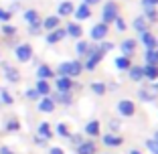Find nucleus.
<instances>
[{
    "instance_id": "1",
    "label": "nucleus",
    "mask_w": 158,
    "mask_h": 154,
    "mask_svg": "<svg viewBox=\"0 0 158 154\" xmlns=\"http://www.w3.org/2000/svg\"><path fill=\"white\" fill-rule=\"evenodd\" d=\"M83 73V63L81 61H63V63H59V67H57L55 75L57 77H79V75Z\"/></svg>"
},
{
    "instance_id": "2",
    "label": "nucleus",
    "mask_w": 158,
    "mask_h": 154,
    "mask_svg": "<svg viewBox=\"0 0 158 154\" xmlns=\"http://www.w3.org/2000/svg\"><path fill=\"white\" fill-rule=\"evenodd\" d=\"M118 16H120V6H118V2H114V0L106 2V4H103V10H102V23L112 24Z\"/></svg>"
},
{
    "instance_id": "3",
    "label": "nucleus",
    "mask_w": 158,
    "mask_h": 154,
    "mask_svg": "<svg viewBox=\"0 0 158 154\" xmlns=\"http://www.w3.org/2000/svg\"><path fill=\"white\" fill-rule=\"evenodd\" d=\"M85 57H87V59H85V63H83V71H95V67L99 65V61L103 59V53L99 51V49L89 45V51H87Z\"/></svg>"
},
{
    "instance_id": "4",
    "label": "nucleus",
    "mask_w": 158,
    "mask_h": 154,
    "mask_svg": "<svg viewBox=\"0 0 158 154\" xmlns=\"http://www.w3.org/2000/svg\"><path fill=\"white\" fill-rule=\"evenodd\" d=\"M14 57L20 63H28V61L33 59V47L28 43H23V45H19V47L14 49Z\"/></svg>"
},
{
    "instance_id": "5",
    "label": "nucleus",
    "mask_w": 158,
    "mask_h": 154,
    "mask_svg": "<svg viewBox=\"0 0 158 154\" xmlns=\"http://www.w3.org/2000/svg\"><path fill=\"white\" fill-rule=\"evenodd\" d=\"M118 114L122 118H132L136 114V106L132 99H120L118 102Z\"/></svg>"
},
{
    "instance_id": "6",
    "label": "nucleus",
    "mask_w": 158,
    "mask_h": 154,
    "mask_svg": "<svg viewBox=\"0 0 158 154\" xmlns=\"http://www.w3.org/2000/svg\"><path fill=\"white\" fill-rule=\"evenodd\" d=\"M107 24H103V23H95L91 27V31H89V35H91V39L95 43H99V41H106V37H107Z\"/></svg>"
},
{
    "instance_id": "7",
    "label": "nucleus",
    "mask_w": 158,
    "mask_h": 154,
    "mask_svg": "<svg viewBox=\"0 0 158 154\" xmlns=\"http://www.w3.org/2000/svg\"><path fill=\"white\" fill-rule=\"evenodd\" d=\"M65 37H67L65 28L57 27V28H53V31H49V33H47L45 41L49 43V45H57V43H61V41H63V39H65Z\"/></svg>"
},
{
    "instance_id": "8",
    "label": "nucleus",
    "mask_w": 158,
    "mask_h": 154,
    "mask_svg": "<svg viewBox=\"0 0 158 154\" xmlns=\"http://www.w3.org/2000/svg\"><path fill=\"white\" fill-rule=\"evenodd\" d=\"M140 43H142L146 49H158V37H154L150 31L140 33Z\"/></svg>"
},
{
    "instance_id": "9",
    "label": "nucleus",
    "mask_w": 158,
    "mask_h": 154,
    "mask_svg": "<svg viewBox=\"0 0 158 154\" xmlns=\"http://www.w3.org/2000/svg\"><path fill=\"white\" fill-rule=\"evenodd\" d=\"M156 95H158V89L154 87V85H148V87L138 89V98L142 99V102H154Z\"/></svg>"
},
{
    "instance_id": "10",
    "label": "nucleus",
    "mask_w": 158,
    "mask_h": 154,
    "mask_svg": "<svg viewBox=\"0 0 158 154\" xmlns=\"http://www.w3.org/2000/svg\"><path fill=\"white\" fill-rule=\"evenodd\" d=\"M73 79L71 77H57L55 79V87H57V91L59 94H65V91H71L73 89Z\"/></svg>"
},
{
    "instance_id": "11",
    "label": "nucleus",
    "mask_w": 158,
    "mask_h": 154,
    "mask_svg": "<svg viewBox=\"0 0 158 154\" xmlns=\"http://www.w3.org/2000/svg\"><path fill=\"white\" fill-rule=\"evenodd\" d=\"M120 51L124 57H132L136 51V41L134 39H124V41L120 43Z\"/></svg>"
},
{
    "instance_id": "12",
    "label": "nucleus",
    "mask_w": 158,
    "mask_h": 154,
    "mask_svg": "<svg viewBox=\"0 0 158 154\" xmlns=\"http://www.w3.org/2000/svg\"><path fill=\"white\" fill-rule=\"evenodd\" d=\"M41 27H43V31H53V28H57V27H61V16H57V14H53V16H47L45 20H41Z\"/></svg>"
},
{
    "instance_id": "13",
    "label": "nucleus",
    "mask_w": 158,
    "mask_h": 154,
    "mask_svg": "<svg viewBox=\"0 0 158 154\" xmlns=\"http://www.w3.org/2000/svg\"><path fill=\"white\" fill-rule=\"evenodd\" d=\"M65 33H67V37H73L75 41H79V39L83 37V28H81L79 23H69L65 28Z\"/></svg>"
},
{
    "instance_id": "14",
    "label": "nucleus",
    "mask_w": 158,
    "mask_h": 154,
    "mask_svg": "<svg viewBox=\"0 0 158 154\" xmlns=\"http://www.w3.org/2000/svg\"><path fill=\"white\" fill-rule=\"evenodd\" d=\"M39 112H43V114H51L53 110H55V102H53L49 95H45V98H41L39 99Z\"/></svg>"
},
{
    "instance_id": "15",
    "label": "nucleus",
    "mask_w": 158,
    "mask_h": 154,
    "mask_svg": "<svg viewBox=\"0 0 158 154\" xmlns=\"http://www.w3.org/2000/svg\"><path fill=\"white\" fill-rule=\"evenodd\" d=\"M73 16H75V20H87L89 16H91V8H89L87 4H79L77 8L73 10Z\"/></svg>"
},
{
    "instance_id": "16",
    "label": "nucleus",
    "mask_w": 158,
    "mask_h": 154,
    "mask_svg": "<svg viewBox=\"0 0 158 154\" xmlns=\"http://www.w3.org/2000/svg\"><path fill=\"white\" fill-rule=\"evenodd\" d=\"M73 10H75V4L69 2V0H65V2H61V4L57 6V16H71Z\"/></svg>"
},
{
    "instance_id": "17",
    "label": "nucleus",
    "mask_w": 158,
    "mask_h": 154,
    "mask_svg": "<svg viewBox=\"0 0 158 154\" xmlns=\"http://www.w3.org/2000/svg\"><path fill=\"white\" fill-rule=\"evenodd\" d=\"M51 99H53L55 103H63V106H71V103H73L71 91H65V94H59V91H57V94L51 95Z\"/></svg>"
},
{
    "instance_id": "18",
    "label": "nucleus",
    "mask_w": 158,
    "mask_h": 154,
    "mask_svg": "<svg viewBox=\"0 0 158 154\" xmlns=\"http://www.w3.org/2000/svg\"><path fill=\"white\" fill-rule=\"evenodd\" d=\"M24 23L28 24V27H31V24H39L41 23V16H39V12L35 8H28V10H24Z\"/></svg>"
},
{
    "instance_id": "19",
    "label": "nucleus",
    "mask_w": 158,
    "mask_h": 154,
    "mask_svg": "<svg viewBox=\"0 0 158 154\" xmlns=\"http://www.w3.org/2000/svg\"><path fill=\"white\" fill-rule=\"evenodd\" d=\"M128 75H130L132 81H142L144 79V67L142 65H132L130 69H128Z\"/></svg>"
},
{
    "instance_id": "20",
    "label": "nucleus",
    "mask_w": 158,
    "mask_h": 154,
    "mask_svg": "<svg viewBox=\"0 0 158 154\" xmlns=\"http://www.w3.org/2000/svg\"><path fill=\"white\" fill-rule=\"evenodd\" d=\"M35 89H37V94L41 95V98H45V95H51V83L47 79H39L37 85H35Z\"/></svg>"
},
{
    "instance_id": "21",
    "label": "nucleus",
    "mask_w": 158,
    "mask_h": 154,
    "mask_svg": "<svg viewBox=\"0 0 158 154\" xmlns=\"http://www.w3.org/2000/svg\"><path fill=\"white\" fill-rule=\"evenodd\" d=\"M4 77L6 81H10V83H16V81H20V73L19 69H14V67H8L4 63Z\"/></svg>"
},
{
    "instance_id": "22",
    "label": "nucleus",
    "mask_w": 158,
    "mask_h": 154,
    "mask_svg": "<svg viewBox=\"0 0 158 154\" xmlns=\"http://www.w3.org/2000/svg\"><path fill=\"white\" fill-rule=\"evenodd\" d=\"M95 144H93V140H85L81 142V144L77 146V154H95Z\"/></svg>"
},
{
    "instance_id": "23",
    "label": "nucleus",
    "mask_w": 158,
    "mask_h": 154,
    "mask_svg": "<svg viewBox=\"0 0 158 154\" xmlns=\"http://www.w3.org/2000/svg\"><path fill=\"white\" fill-rule=\"evenodd\" d=\"M37 75H39V79H47V81H49L51 77H55V71H53L49 65H39Z\"/></svg>"
},
{
    "instance_id": "24",
    "label": "nucleus",
    "mask_w": 158,
    "mask_h": 154,
    "mask_svg": "<svg viewBox=\"0 0 158 154\" xmlns=\"http://www.w3.org/2000/svg\"><path fill=\"white\" fill-rule=\"evenodd\" d=\"M103 144H106V146H122V144H124V140H122V136L106 134V136H103Z\"/></svg>"
},
{
    "instance_id": "25",
    "label": "nucleus",
    "mask_w": 158,
    "mask_h": 154,
    "mask_svg": "<svg viewBox=\"0 0 158 154\" xmlns=\"http://www.w3.org/2000/svg\"><path fill=\"white\" fill-rule=\"evenodd\" d=\"M144 79L150 81L158 79V65H144Z\"/></svg>"
},
{
    "instance_id": "26",
    "label": "nucleus",
    "mask_w": 158,
    "mask_h": 154,
    "mask_svg": "<svg viewBox=\"0 0 158 154\" xmlns=\"http://www.w3.org/2000/svg\"><path fill=\"white\" fill-rule=\"evenodd\" d=\"M85 134H87V136H91V138L99 136V122H98V120L87 122V126H85Z\"/></svg>"
},
{
    "instance_id": "27",
    "label": "nucleus",
    "mask_w": 158,
    "mask_h": 154,
    "mask_svg": "<svg viewBox=\"0 0 158 154\" xmlns=\"http://www.w3.org/2000/svg\"><path fill=\"white\" fill-rule=\"evenodd\" d=\"M144 59L146 65H158V49H146Z\"/></svg>"
},
{
    "instance_id": "28",
    "label": "nucleus",
    "mask_w": 158,
    "mask_h": 154,
    "mask_svg": "<svg viewBox=\"0 0 158 154\" xmlns=\"http://www.w3.org/2000/svg\"><path fill=\"white\" fill-rule=\"evenodd\" d=\"M37 134L41 136V138H45V140H51V138H53L51 126H49L47 122H43V124H39V130H37Z\"/></svg>"
},
{
    "instance_id": "29",
    "label": "nucleus",
    "mask_w": 158,
    "mask_h": 154,
    "mask_svg": "<svg viewBox=\"0 0 158 154\" xmlns=\"http://www.w3.org/2000/svg\"><path fill=\"white\" fill-rule=\"evenodd\" d=\"M89 51V43L83 41V39H79L77 43H75V53H77V57H85Z\"/></svg>"
},
{
    "instance_id": "30",
    "label": "nucleus",
    "mask_w": 158,
    "mask_h": 154,
    "mask_svg": "<svg viewBox=\"0 0 158 154\" xmlns=\"http://www.w3.org/2000/svg\"><path fill=\"white\" fill-rule=\"evenodd\" d=\"M114 63H116V67H118L120 71H128V69L132 67V61H130V57H124V55H122V57H118V59L114 61Z\"/></svg>"
},
{
    "instance_id": "31",
    "label": "nucleus",
    "mask_w": 158,
    "mask_h": 154,
    "mask_svg": "<svg viewBox=\"0 0 158 154\" xmlns=\"http://www.w3.org/2000/svg\"><path fill=\"white\" fill-rule=\"evenodd\" d=\"M89 87H91V91L95 95H103L107 91V85L103 81H93V83H89Z\"/></svg>"
},
{
    "instance_id": "32",
    "label": "nucleus",
    "mask_w": 158,
    "mask_h": 154,
    "mask_svg": "<svg viewBox=\"0 0 158 154\" xmlns=\"http://www.w3.org/2000/svg\"><path fill=\"white\" fill-rule=\"evenodd\" d=\"M134 28L138 31V35L144 33V31H148V23H146L144 16H136V19H134Z\"/></svg>"
},
{
    "instance_id": "33",
    "label": "nucleus",
    "mask_w": 158,
    "mask_h": 154,
    "mask_svg": "<svg viewBox=\"0 0 158 154\" xmlns=\"http://www.w3.org/2000/svg\"><path fill=\"white\" fill-rule=\"evenodd\" d=\"M146 19V23H158V8H152V10H144L142 14Z\"/></svg>"
},
{
    "instance_id": "34",
    "label": "nucleus",
    "mask_w": 158,
    "mask_h": 154,
    "mask_svg": "<svg viewBox=\"0 0 158 154\" xmlns=\"http://www.w3.org/2000/svg\"><path fill=\"white\" fill-rule=\"evenodd\" d=\"M6 130L8 132H19L20 130V122L16 120V118H10V120L6 122Z\"/></svg>"
},
{
    "instance_id": "35",
    "label": "nucleus",
    "mask_w": 158,
    "mask_h": 154,
    "mask_svg": "<svg viewBox=\"0 0 158 154\" xmlns=\"http://www.w3.org/2000/svg\"><path fill=\"white\" fill-rule=\"evenodd\" d=\"M57 136H61V138H69V136H71L67 124H57Z\"/></svg>"
},
{
    "instance_id": "36",
    "label": "nucleus",
    "mask_w": 158,
    "mask_h": 154,
    "mask_svg": "<svg viewBox=\"0 0 158 154\" xmlns=\"http://www.w3.org/2000/svg\"><path fill=\"white\" fill-rule=\"evenodd\" d=\"M0 102L4 103V106H10V103L14 102V98L8 94V91H6V89H0Z\"/></svg>"
},
{
    "instance_id": "37",
    "label": "nucleus",
    "mask_w": 158,
    "mask_h": 154,
    "mask_svg": "<svg viewBox=\"0 0 158 154\" xmlns=\"http://www.w3.org/2000/svg\"><path fill=\"white\" fill-rule=\"evenodd\" d=\"M142 4V10H152V8H158V0H140Z\"/></svg>"
},
{
    "instance_id": "38",
    "label": "nucleus",
    "mask_w": 158,
    "mask_h": 154,
    "mask_svg": "<svg viewBox=\"0 0 158 154\" xmlns=\"http://www.w3.org/2000/svg\"><path fill=\"white\" fill-rule=\"evenodd\" d=\"M98 49L103 53V55H106V53H110V51L114 49V43H112V41H99V47H98Z\"/></svg>"
},
{
    "instance_id": "39",
    "label": "nucleus",
    "mask_w": 158,
    "mask_h": 154,
    "mask_svg": "<svg viewBox=\"0 0 158 154\" xmlns=\"http://www.w3.org/2000/svg\"><path fill=\"white\" fill-rule=\"evenodd\" d=\"M2 33H4L6 37H14V35H16V27H14V24L4 23V27H2Z\"/></svg>"
},
{
    "instance_id": "40",
    "label": "nucleus",
    "mask_w": 158,
    "mask_h": 154,
    "mask_svg": "<svg viewBox=\"0 0 158 154\" xmlns=\"http://www.w3.org/2000/svg\"><path fill=\"white\" fill-rule=\"evenodd\" d=\"M114 24H116V28L120 31V33H126V28H128V27H126V20L122 19V16H118V19L114 20Z\"/></svg>"
},
{
    "instance_id": "41",
    "label": "nucleus",
    "mask_w": 158,
    "mask_h": 154,
    "mask_svg": "<svg viewBox=\"0 0 158 154\" xmlns=\"http://www.w3.org/2000/svg\"><path fill=\"white\" fill-rule=\"evenodd\" d=\"M24 98H27V99H39V98H41V95H39L37 94V89H27V91H24Z\"/></svg>"
},
{
    "instance_id": "42",
    "label": "nucleus",
    "mask_w": 158,
    "mask_h": 154,
    "mask_svg": "<svg viewBox=\"0 0 158 154\" xmlns=\"http://www.w3.org/2000/svg\"><path fill=\"white\" fill-rule=\"evenodd\" d=\"M146 148H148L152 154H158V142L156 140H148L146 142Z\"/></svg>"
},
{
    "instance_id": "43",
    "label": "nucleus",
    "mask_w": 158,
    "mask_h": 154,
    "mask_svg": "<svg viewBox=\"0 0 158 154\" xmlns=\"http://www.w3.org/2000/svg\"><path fill=\"white\" fill-rule=\"evenodd\" d=\"M10 19H12V12H8V10H4V8H0V20H2V23H8Z\"/></svg>"
},
{
    "instance_id": "44",
    "label": "nucleus",
    "mask_w": 158,
    "mask_h": 154,
    "mask_svg": "<svg viewBox=\"0 0 158 154\" xmlns=\"http://www.w3.org/2000/svg\"><path fill=\"white\" fill-rule=\"evenodd\" d=\"M41 31H43L41 23H39V24H31V27H28V33H31V35H39Z\"/></svg>"
},
{
    "instance_id": "45",
    "label": "nucleus",
    "mask_w": 158,
    "mask_h": 154,
    "mask_svg": "<svg viewBox=\"0 0 158 154\" xmlns=\"http://www.w3.org/2000/svg\"><path fill=\"white\" fill-rule=\"evenodd\" d=\"M69 138H71V142H73L75 146H79V144H81V142H83V138H81V136H79V134H75V136H69Z\"/></svg>"
},
{
    "instance_id": "46",
    "label": "nucleus",
    "mask_w": 158,
    "mask_h": 154,
    "mask_svg": "<svg viewBox=\"0 0 158 154\" xmlns=\"http://www.w3.org/2000/svg\"><path fill=\"white\" fill-rule=\"evenodd\" d=\"M49 154H65V150L59 148V146H53V148L49 150Z\"/></svg>"
},
{
    "instance_id": "47",
    "label": "nucleus",
    "mask_w": 158,
    "mask_h": 154,
    "mask_svg": "<svg viewBox=\"0 0 158 154\" xmlns=\"http://www.w3.org/2000/svg\"><path fill=\"white\" fill-rule=\"evenodd\" d=\"M99 2H102V0H83V4H87L89 8H91V4L95 6V4H99Z\"/></svg>"
},
{
    "instance_id": "48",
    "label": "nucleus",
    "mask_w": 158,
    "mask_h": 154,
    "mask_svg": "<svg viewBox=\"0 0 158 154\" xmlns=\"http://www.w3.org/2000/svg\"><path fill=\"white\" fill-rule=\"evenodd\" d=\"M0 154H14V152L8 148V146H2V148H0Z\"/></svg>"
},
{
    "instance_id": "49",
    "label": "nucleus",
    "mask_w": 158,
    "mask_h": 154,
    "mask_svg": "<svg viewBox=\"0 0 158 154\" xmlns=\"http://www.w3.org/2000/svg\"><path fill=\"white\" fill-rule=\"evenodd\" d=\"M35 142H37L39 146H45V142H47V140H45V138H41V136H37V138H35Z\"/></svg>"
},
{
    "instance_id": "50",
    "label": "nucleus",
    "mask_w": 158,
    "mask_h": 154,
    "mask_svg": "<svg viewBox=\"0 0 158 154\" xmlns=\"http://www.w3.org/2000/svg\"><path fill=\"white\" fill-rule=\"evenodd\" d=\"M152 140H156V142H158V130L154 132V138H152Z\"/></svg>"
},
{
    "instance_id": "51",
    "label": "nucleus",
    "mask_w": 158,
    "mask_h": 154,
    "mask_svg": "<svg viewBox=\"0 0 158 154\" xmlns=\"http://www.w3.org/2000/svg\"><path fill=\"white\" fill-rule=\"evenodd\" d=\"M130 154H140V152H138V150H130Z\"/></svg>"
},
{
    "instance_id": "52",
    "label": "nucleus",
    "mask_w": 158,
    "mask_h": 154,
    "mask_svg": "<svg viewBox=\"0 0 158 154\" xmlns=\"http://www.w3.org/2000/svg\"><path fill=\"white\" fill-rule=\"evenodd\" d=\"M154 87H156V89H158V83H156V85H154Z\"/></svg>"
}]
</instances>
